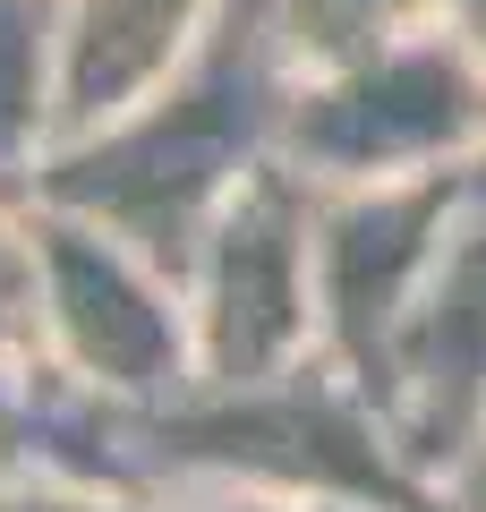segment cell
<instances>
[{
  "mask_svg": "<svg viewBox=\"0 0 486 512\" xmlns=\"http://www.w3.org/2000/svg\"><path fill=\"white\" fill-rule=\"evenodd\" d=\"M60 0H0V197H26L60 137Z\"/></svg>",
  "mask_w": 486,
  "mask_h": 512,
  "instance_id": "obj_8",
  "label": "cell"
},
{
  "mask_svg": "<svg viewBox=\"0 0 486 512\" xmlns=\"http://www.w3.org/2000/svg\"><path fill=\"white\" fill-rule=\"evenodd\" d=\"M282 103L290 60L273 43V0H222L205 43L145 103L43 146L26 197L94 222L137 256H154L162 274H180L205 222L231 205V188L256 163H273Z\"/></svg>",
  "mask_w": 486,
  "mask_h": 512,
  "instance_id": "obj_1",
  "label": "cell"
},
{
  "mask_svg": "<svg viewBox=\"0 0 486 512\" xmlns=\"http://www.w3.org/2000/svg\"><path fill=\"white\" fill-rule=\"evenodd\" d=\"M444 26H452V35H461L469 52L486 60V0H444Z\"/></svg>",
  "mask_w": 486,
  "mask_h": 512,
  "instance_id": "obj_13",
  "label": "cell"
},
{
  "mask_svg": "<svg viewBox=\"0 0 486 512\" xmlns=\"http://www.w3.org/2000/svg\"><path fill=\"white\" fill-rule=\"evenodd\" d=\"M0 512H265V504H239V495L111 487V478H60V470H18V461H9V470H0Z\"/></svg>",
  "mask_w": 486,
  "mask_h": 512,
  "instance_id": "obj_10",
  "label": "cell"
},
{
  "mask_svg": "<svg viewBox=\"0 0 486 512\" xmlns=\"http://www.w3.org/2000/svg\"><path fill=\"white\" fill-rule=\"evenodd\" d=\"M486 146V60L452 26L401 35L350 69L290 77L282 103V154L307 188H367V180H418L452 171Z\"/></svg>",
  "mask_w": 486,
  "mask_h": 512,
  "instance_id": "obj_2",
  "label": "cell"
},
{
  "mask_svg": "<svg viewBox=\"0 0 486 512\" xmlns=\"http://www.w3.org/2000/svg\"><path fill=\"white\" fill-rule=\"evenodd\" d=\"M427 26H444V0H273V43H282L290 77L350 69Z\"/></svg>",
  "mask_w": 486,
  "mask_h": 512,
  "instance_id": "obj_9",
  "label": "cell"
},
{
  "mask_svg": "<svg viewBox=\"0 0 486 512\" xmlns=\"http://www.w3.org/2000/svg\"><path fill=\"white\" fill-rule=\"evenodd\" d=\"M0 367L9 376L43 367V239L26 197H0Z\"/></svg>",
  "mask_w": 486,
  "mask_h": 512,
  "instance_id": "obj_11",
  "label": "cell"
},
{
  "mask_svg": "<svg viewBox=\"0 0 486 512\" xmlns=\"http://www.w3.org/2000/svg\"><path fill=\"white\" fill-rule=\"evenodd\" d=\"M452 171L418 180H367V188H316V350L384 410V367L427 291L435 239H444Z\"/></svg>",
  "mask_w": 486,
  "mask_h": 512,
  "instance_id": "obj_5",
  "label": "cell"
},
{
  "mask_svg": "<svg viewBox=\"0 0 486 512\" xmlns=\"http://www.w3.org/2000/svg\"><path fill=\"white\" fill-rule=\"evenodd\" d=\"M478 419H486V146L461 163L427 291H418L410 325L393 342V367H384V427H393L401 461L435 478L444 495Z\"/></svg>",
  "mask_w": 486,
  "mask_h": 512,
  "instance_id": "obj_6",
  "label": "cell"
},
{
  "mask_svg": "<svg viewBox=\"0 0 486 512\" xmlns=\"http://www.w3.org/2000/svg\"><path fill=\"white\" fill-rule=\"evenodd\" d=\"M222 0H60V137L120 120L205 43Z\"/></svg>",
  "mask_w": 486,
  "mask_h": 512,
  "instance_id": "obj_7",
  "label": "cell"
},
{
  "mask_svg": "<svg viewBox=\"0 0 486 512\" xmlns=\"http://www.w3.org/2000/svg\"><path fill=\"white\" fill-rule=\"evenodd\" d=\"M35 205V197H26ZM43 239V376L103 402H171L197 384L180 274L77 214L35 205Z\"/></svg>",
  "mask_w": 486,
  "mask_h": 512,
  "instance_id": "obj_4",
  "label": "cell"
},
{
  "mask_svg": "<svg viewBox=\"0 0 486 512\" xmlns=\"http://www.w3.org/2000/svg\"><path fill=\"white\" fill-rule=\"evenodd\" d=\"M452 504H461V512H486V419H478V436H469L461 470H452Z\"/></svg>",
  "mask_w": 486,
  "mask_h": 512,
  "instance_id": "obj_12",
  "label": "cell"
},
{
  "mask_svg": "<svg viewBox=\"0 0 486 512\" xmlns=\"http://www.w3.org/2000/svg\"><path fill=\"white\" fill-rule=\"evenodd\" d=\"M265 512H401V504H367V495H299V504H265Z\"/></svg>",
  "mask_w": 486,
  "mask_h": 512,
  "instance_id": "obj_14",
  "label": "cell"
},
{
  "mask_svg": "<svg viewBox=\"0 0 486 512\" xmlns=\"http://www.w3.org/2000/svg\"><path fill=\"white\" fill-rule=\"evenodd\" d=\"M197 384H273L316 350V188L273 154L180 265Z\"/></svg>",
  "mask_w": 486,
  "mask_h": 512,
  "instance_id": "obj_3",
  "label": "cell"
},
{
  "mask_svg": "<svg viewBox=\"0 0 486 512\" xmlns=\"http://www.w3.org/2000/svg\"><path fill=\"white\" fill-rule=\"evenodd\" d=\"M18 393H26V376H9V367H0V436H9V419H18Z\"/></svg>",
  "mask_w": 486,
  "mask_h": 512,
  "instance_id": "obj_15",
  "label": "cell"
},
{
  "mask_svg": "<svg viewBox=\"0 0 486 512\" xmlns=\"http://www.w3.org/2000/svg\"><path fill=\"white\" fill-rule=\"evenodd\" d=\"M0 470H9V461H0Z\"/></svg>",
  "mask_w": 486,
  "mask_h": 512,
  "instance_id": "obj_16",
  "label": "cell"
}]
</instances>
